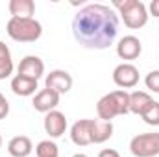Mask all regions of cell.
<instances>
[{
	"label": "cell",
	"instance_id": "1",
	"mask_svg": "<svg viewBox=\"0 0 159 157\" xmlns=\"http://www.w3.org/2000/svg\"><path fill=\"white\" fill-rule=\"evenodd\" d=\"M119 34V17L106 4H87L72 19V35L78 44L89 50L111 46Z\"/></svg>",
	"mask_w": 159,
	"mask_h": 157
},
{
	"label": "cell",
	"instance_id": "2",
	"mask_svg": "<svg viewBox=\"0 0 159 157\" xmlns=\"http://www.w3.org/2000/svg\"><path fill=\"white\" fill-rule=\"evenodd\" d=\"M7 35L17 43H35L43 35V26L39 20L32 19H17L11 17L6 24Z\"/></svg>",
	"mask_w": 159,
	"mask_h": 157
},
{
	"label": "cell",
	"instance_id": "3",
	"mask_svg": "<svg viewBox=\"0 0 159 157\" xmlns=\"http://www.w3.org/2000/svg\"><path fill=\"white\" fill-rule=\"evenodd\" d=\"M113 7H117L124 24L131 30H139L148 22V9L141 0H115Z\"/></svg>",
	"mask_w": 159,
	"mask_h": 157
},
{
	"label": "cell",
	"instance_id": "4",
	"mask_svg": "<svg viewBox=\"0 0 159 157\" xmlns=\"http://www.w3.org/2000/svg\"><path fill=\"white\" fill-rule=\"evenodd\" d=\"M129 152L135 157H156L159 155V133H141L129 142Z\"/></svg>",
	"mask_w": 159,
	"mask_h": 157
},
{
	"label": "cell",
	"instance_id": "5",
	"mask_svg": "<svg viewBox=\"0 0 159 157\" xmlns=\"http://www.w3.org/2000/svg\"><path fill=\"white\" fill-rule=\"evenodd\" d=\"M113 81L120 89H131L139 83V70L131 63H120L113 70Z\"/></svg>",
	"mask_w": 159,
	"mask_h": 157
},
{
	"label": "cell",
	"instance_id": "6",
	"mask_svg": "<svg viewBox=\"0 0 159 157\" xmlns=\"http://www.w3.org/2000/svg\"><path fill=\"white\" fill-rule=\"evenodd\" d=\"M44 87L57 92L59 96L61 94H67L70 89H72V76L67 72V70H52L46 78H44Z\"/></svg>",
	"mask_w": 159,
	"mask_h": 157
},
{
	"label": "cell",
	"instance_id": "7",
	"mask_svg": "<svg viewBox=\"0 0 159 157\" xmlns=\"http://www.w3.org/2000/svg\"><path fill=\"white\" fill-rule=\"evenodd\" d=\"M143 52V43L137 39L135 35H126L119 41L117 44V56L124 61H133L141 56Z\"/></svg>",
	"mask_w": 159,
	"mask_h": 157
},
{
	"label": "cell",
	"instance_id": "8",
	"mask_svg": "<svg viewBox=\"0 0 159 157\" xmlns=\"http://www.w3.org/2000/svg\"><path fill=\"white\" fill-rule=\"evenodd\" d=\"M91 129H93V118H80L70 128V139L76 146L93 144L91 141Z\"/></svg>",
	"mask_w": 159,
	"mask_h": 157
},
{
	"label": "cell",
	"instance_id": "9",
	"mask_svg": "<svg viewBox=\"0 0 159 157\" xmlns=\"http://www.w3.org/2000/svg\"><path fill=\"white\" fill-rule=\"evenodd\" d=\"M34 109L39 113H50L59 105V94L50 91V89H41L39 92L34 96Z\"/></svg>",
	"mask_w": 159,
	"mask_h": 157
},
{
	"label": "cell",
	"instance_id": "10",
	"mask_svg": "<svg viewBox=\"0 0 159 157\" xmlns=\"http://www.w3.org/2000/svg\"><path fill=\"white\" fill-rule=\"evenodd\" d=\"M44 131L52 137V139H59L65 131H67V118L61 111H50L44 117Z\"/></svg>",
	"mask_w": 159,
	"mask_h": 157
},
{
	"label": "cell",
	"instance_id": "11",
	"mask_svg": "<svg viewBox=\"0 0 159 157\" xmlns=\"http://www.w3.org/2000/svg\"><path fill=\"white\" fill-rule=\"evenodd\" d=\"M19 74L37 81L44 74V63H43V59L37 57V56H26L19 63Z\"/></svg>",
	"mask_w": 159,
	"mask_h": 157
},
{
	"label": "cell",
	"instance_id": "12",
	"mask_svg": "<svg viewBox=\"0 0 159 157\" xmlns=\"http://www.w3.org/2000/svg\"><path fill=\"white\" fill-rule=\"evenodd\" d=\"M96 113H98V118L100 120H106V122H111L115 117L120 115V109H119V105H117V100H115L113 92H107V94H104L98 100Z\"/></svg>",
	"mask_w": 159,
	"mask_h": 157
},
{
	"label": "cell",
	"instance_id": "13",
	"mask_svg": "<svg viewBox=\"0 0 159 157\" xmlns=\"http://www.w3.org/2000/svg\"><path fill=\"white\" fill-rule=\"evenodd\" d=\"M111 137H113V124L100 120V118H93V129H91L93 144H102V142L109 141Z\"/></svg>",
	"mask_w": 159,
	"mask_h": 157
},
{
	"label": "cell",
	"instance_id": "14",
	"mask_svg": "<svg viewBox=\"0 0 159 157\" xmlns=\"http://www.w3.org/2000/svg\"><path fill=\"white\" fill-rule=\"evenodd\" d=\"M32 150H34V144L26 135H17L7 142V152L11 157H28Z\"/></svg>",
	"mask_w": 159,
	"mask_h": 157
},
{
	"label": "cell",
	"instance_id": "15",
	"mask_svg": "<svg viewBox=\"0 0 159 157\" xmlns=\"http://www.w3.org/2000/svg\"><path fill=\"white\" fill-rule=\"evenodd\" d=\"M9 13L17 19H32L35 13V2L34 0H11L7 4Z\"/></svg>",
	"mask_w": 159,
	"mask_h": 157
},
{
	"label": "cell",
	"instance_id": "16",
	"mask_svg": "<svg viewBox=\"0 0 159 157\" xmlns=\"http://www.w3.org/2000/svg\"><path fill=\"white\" fill-rule=\"evenodd\" d=\"M152 102H154V98L148 92H144V91H133V92H129V113L141 117L144 113V109Z\"/></svg>",
	"mask_w": 159,
	"mask_h": 157
},
{
	"label": "cell",
	"instance_id": "17",
	"mask_svg": "<svg viewBox=\"0 0 159 157\" xmlns=\"http://www.w3.org/2000/svg\"><path fill=\"white\" fill-rule=\"evenodd\" d=\"M35 89H37V81L32 78L17 74L15 78L11 79V91L17 96H32L35 92Z\"/></svg>",
	"mask_w": 159,
	"mask_h": 157
},
{
	"label": "cell",
	"instance_id": "18",
	"mask_svg": "<svg viewBox=\"0 0 159 157\" xmlns=\"http://www.w3.org/2000/svg\"><path fill=\"white\" fill-rule=\"evenodd\" d=\"M13 72V59H11V52L7 48L6 43L0 41V79H6L11 76Z\"/></svg>",
	"mask_w": 159,
	"mask_h": 157
},
{
	"label": "cell",
	"instance_id": "19",
	"mask_svg": "<svg viewBox=\"0 0 159 157\" xmlns=\"http://www.w3.org/2000/svg\"><path fill=\"white\" fill-rule=\"evenodd\" d=\"M35 154L37 157H59V150H57V144L54 141H41L35 148Z\"/></svg>",
	"mask_w": 159,
	"mask_h": 157
},
{
	"label": "cell",
	"instance_id": "20",
	"mask_svg": "<svg viewBox=\"0 0 159 157\" xmlns=\"http://www.w3.org/2000/svg\"><path fill=\"white\" fill-rule=\"evenodd\" d=\"M141 118L148 124V126H159V102H152L146 109H144V113L141 115Z\"/></svg>",
	"mask_w": 159,
	"mask_h": 157
},
{
	"label": "cell",
	"instance_id": "21",
	"mask_svg": "<svg viewBox=\"0 0 159 157\" xmlns=\"http://www.w3.org/2000/svg\"><path fill=\"white\" fill-rule=\"evenodd\" d=\"M113 96L117 100L120 115H128L129 113V92H126V91H113Z\"/></svg>",
	"mask_w": 159,
	"mask_h": 157
},
{
	"label": "cell",
	"instance_id": "22",
	"mask_svg": "<svg viewBox=\"0 0 159 157\" xmlns=\"http://www.w3.org/2000/svg\"><path fill=\"white\" fill-rule=\"evenodd\" d=\"M144 83H146V87H148L152 92H157L159 94V70L148 72L146 78H144Z\"/></svg>",
	"mask_w": 159,
	"mask_h": 157
},
{
	"label": "cell",
	"instance_id": "23",
	"mask_svg": "<svg viewBox=\"0 0 159 157\" xmlns=\"http://www.w3.org/2000/svg\"><path fill=\"white\" fill-rule=\"evenodd\" d=\"M7 113H9V102H7L6 96L0 92V120L7 117Z\"/></svg>",
	"mask_w": 159,
	"mask_h": 157
},
{
	"label": "cell",
	"instance_id": "24",
	"mask_svg": "<svg viewBox=\"0 0 159 157\" xmlns=\"http://www.w3.org/2000/svg\"><path fill=\"white\" fill-rule=\"evenodd\" d=\"M146 9L150 11V15L159 17V0H152V2H150V6H148Z\"/></svg>",
	"mask_w": 159,
	"mask_h": 157
},
{
	"label": "cell",
	"instance_id": "25",
	"mask_svg": "<svg viewBox=\"0 0 159 157\" xmlns=\"http://www.w3.org/2000/svg\"><path fill=\"white\" fill-rule=\"evenodd\" d=\"M98 157H120V154L117 150H113V148H106V150H102Z\"/></svg>",
	"mask_w": 159,
	"mask_h": 157
},
{
	"label": "cell",
	"instance_id": "26",
	"mask_svg": "<svg viewBox=\"0 0 159 157\" xmlns=\"http://www.w3.org/2000/svg\"><path fill=\"white\" fill-rule=\"evenodd\" d=\"M72 157H89V155H85V154H74Z\"/></svg>",
	"mask_w": 159,
	"mask_h": 157
},
{
	"label": "cell",
	"instance_id": "27",
	"mask_svg": "<svg viewBox=\"0 0 159 157\" xmlns=\"http://www.w3.org/2000/svg\"><path fill=\"white\" fill-rule=\"evenodd\" d=\"M0 148H2V135H0Z\"/></svg>",
	"mask_w": 159,
	"mask_h": 157
}]
</instances>
